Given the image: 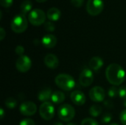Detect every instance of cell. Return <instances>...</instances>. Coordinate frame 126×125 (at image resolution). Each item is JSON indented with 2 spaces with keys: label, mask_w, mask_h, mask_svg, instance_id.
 <instances>
[{
  "label": "cell",
  "mask_w": 126,
  "mask_h": 125,
  "mask_svg": "<svg viewBox=\"0 0 126 125\" xmlns=\"http://www.w3.org/2000/svg\"><path fill=\"white\" fill-rule=\"evenodd\" d=\"M106 77L109 83L114 86H118L125 81L126 71L120 65L111 63L106 68Z\"/></svg>",
  "instance_id": "6da1fadb"
},
{
  "label": "cell",
  "mask_w": 126,
  "mask_h": 125,
  "mask_svg": "<svg viewBox=\"0 0 126 125\" xmlns=\"http://www.w3.org/2000/svg\"><path fill=\"white\" fill-rule=\"evenodd\" d=\"M56 85L63 91H71L75 87V80L72 76L67 74H60L55 78Z\"/></svg>",
  "instance_id": "7a4b0ae2"
},
{
  "label": "cell",
  "mask_w": 126,
  "mask_h": 125,
  "mask_svg": "<svg viewBox=\"0 0 126 125\" xmlns=\"http://www.w3.org/2000/svg\"><path fill=\"white\" fill-rule=\"evenodd\" d=\"M28 27V21L24 15H16L11 21V29L16 33L24 32Z\"/></svg>",
  "instance_id": "3957f363"
},
{
  "label": "cell",
  "mask_w": 126,
  "mask_h": 125,
  "mask_svg": "<svg viewBox=\"0 0 126 125\" xmlns=\"http://www.w3.org/2000/svg\"><path fill=\"white\" fill-rule=\"evenodd\" d=\"M58 115L61 121L69 122L74 119L75 116V110L71 105L64 104L59 108Z\"/></svg>",
  "instance_id": "277c9868"
},
{
  "label": "cell",
  "mask_w": 126,
  "mask_h": 125,
  "mask_svg": "<svg viewBox=\"0 0 126 125\" xmlns=\"http://www.w3.org/2000/svg\"><path fill=\"white\" fill-rule=\"evenodd\" d=\"M46 14L41 9H34L28 15V20L33 26H40L45 23Z\"/></svg>",
  "instance_id": "5b68a950"
},
{
  "label": "cell",
  "mask_w": 126,
  "mask_h": 125,
  "mask_svg": "<svg viewBox=\"0 0 126 125\" xmlns=\"http://www.w3.org/2000/svg\"><path fill=\"white\" fill-rule=\"evenodd\" d=\"M104 8L103 0H88L86 4V11L92 16H96L100 14Z\"/></svg>",
  "instance_id": "8992f818"
},
{
  "label": "cell",
  "mask_w": 126,
  "mask_h": 125,
  "mask_svg": "<svg viewBox=\"0 0 126 125\" xmlns=\"http://www.w3.org/2000/svg\"><path fill=\"white\" fill-rule=\"evenodd\" d=\"M39 114L41 118L46 121L51 120L55 115V108L49 102H43L39 108Z\"/></svg>",
  "instance_id": "52a82bcc"
},
{
  "label": "cell",
  "mask_w": 126,
  "mask_h": 125,
  "mask_svg": "<svg viewBox=\"0 0 126 125\" xmlns=\"http://www.w3.org/2000/svg\"><path fill=\"white\" fill-rule=\"evenodd\" d=\"M32 66V61L31 59L27 55H21L20 56L16 62V69L21 72L25 73L27 72Z\"/></svg>",
  "instance_id": "ba28073f"
},
{
  "label": "cell",
  "mask_w": 126,
  "mask_h": 125,
  "mask_svg": "<svg viewBox=\"0 0 126 125\" xmlns=\"http://www.w3.org/2000/svg\"><path fill=\"white\" fill-rule=\"evenodd\" d=\"M94 81V73L92 69H84L80 76H79V83L83 87L90 86Z\"/></svg>",
  "instance_id": "9c48e42d"
},
{
  "label": "cell",
  "mask_w": 126,
  "mask_h": 125,
  "mask_svg": "<svg viewBox=\"0 0 126 125\" xmlns=\"http://www.w3.org/2000/svg\"><path fill=\"white\" fill-rule=\"evenodd\" d=\"M89 97L94 102L104 101L106 98V91L100 86H94L89 91Z\"/></svg>",
  "instance_id": "30bf717a"
},
{
  "label": "cell",
  "mask_w": 126,
  "mask_h": 125,
  "mask_svg": "<svg viewBox=\"0 0 126 125\" xmlns=\"http://www.w3.org/2000/svg\"><path fill=\"white\" fill-rule=\"evenodd\" d=\"M37 111L36 105L30 101H26L21 103V105L19 107V111L20 113L26 116H33Z\"/></svg>",
  "instance_id": "8fae6325"
},
{
  "label": "cell",
  "mask_w": 126,
  "mask_h": 125,
  "mask_svg": "<svg viewBox=\"0 0 126 125\" xmlns=\"http://www.w3.org/2000/svg\"><path fill=\"white\" fill-rule=\"evenodd\" d=\"M70 99L75 105H78V106H81L84 105L86 101L85 94L82 91H78V90H75L71 93Z\"/></svg>",
  "instance_id": "7c38bea8"
},
{
  "label": "cell",
  "mask_w": 126,
  "mask_h": 125,
  "mask_svg": "<svg viewBox=\"0 0 126 125\" xmlns=\"http://www.w3.org/2000/svg\"><path fill=\"white\" fill-rule=\"evenodd\" d=\"M44 63L47 67H48L51 69H55L59 65V60L56 55H55L54 54L49 53L45 56Z\"/></svg>",
  "instance_id": "4fadbf2b"
},
{
  "label": "cell",
  "mask_w": 126,
  "mask_h": 125,
  "mask_svg": "<svg viewBox=\"0 0 126 125\" xmlns=\"http://www.w3.org/2000/svg\"><path fill=\"white\" fill-rule=\"evenodd\" d=\"M41 43L45 48L52 49L55 46L57 43V38L55 35L52 34H47L42 38Z\"/></svg>",
  "instance_id": "5bb4252c"
},
{
  "label": "cell",
  "mask_w": 126,
  "mask_h": 125,
  "mask_svg": "<svg viewBox=\"0 0 126 125\" xmlns=\"http://www.w3.org/2000/svg\"><path fill=\"white\" fill-rule=\"evenodd\" d=\"M103 60L100 57H93L89 63V67L92 71H98L103 66Z\"/></svg>",
  "instance_id": "9a60e30c"
},
{
  "label": "cell",
  "mask_w": 126,
  "mask_h": 125,
  "mask_svg": "<svg viewBox=\"0 0 126 125\" xmlns=\"http://www.w3.org/2000/svg\"><path fill=\"white\" fill-rule=\"evenodd\" d=\"M61 13L57 7H51L47 13V16L50 21H57L61 18Z\"/></svg>",
  "instance_id": "2e32d148"
},
{
  "label": "cell",
  "mask_w": 126,
  "mask_h": 125,
  "mask_svg": "<svg viewBox=\"0 0 126 125\" xmlns=\"http://www.w3.org/2000/svg\"><path fill=\"white\" fill-rule=\"evenodd\" d=\"M52 94V91L50 88H46L42 90H41L38 94V99L39 101L45 102H47L48 99H51Z\"/></svg>",
  "instance_id": "e0dca14e"
},
{
  "label": "cell",
  "mask_w": 126,
  "mask_h": 125,
  "mask_svg": "<svg viewBox=\"0 0 126 125\" xmlns=\"http://www.w3.org/2000/svg\"><path fill=\"white\" fill-rule=\"evenodd\" d=\"M65 94L60 91H55L52 93L51 97V100L55 104H61L65 100Z\"/></svg>",
  "instance_id": "ac0fdd59"
},
{
  "label": "cell",
  "mask_w": 126,
  "mask_h": 125,
  "mask_svg": "<svg viewBox=\"0 0 126 125\" xmlns=\"http://www.w3.org/2000/svg\"><path fill=\"white\" fill-rule=\"evenodd\" d=\"M32 4L31 1L24 0L21 4V7H20L21 8V14L25 15L29 12L30 13L32 11Z\"/></svg>",
  "instance_id": "d6986e66"
},
{
  "label": "cell",
  "mask_w": 126,
  "mask_h": 125,
  "mask_svg": "<svg viewBox=\"0 0 126 125\" xmlns=\"http://www.w3.org/2000/svg\"><path fill=\"white\" fill-rule=\"evenodd\" d=\"M89 114L93 116V117H97L99 116L101 113H102V108L97 105H94L91 106V108L89 110Z\"/></svg>",
  "instance_id": "ffe728a7"
},
{
  "label": "cell",
  "mask_w": 126,
  "mask_h": 125,
  "mask_svg": "<svg viewBox=\"0 0 126 125\" xmlns=\"http://www.w3.org/2000/svg\"><path fill=\"white\" fill-rule=\"evenodd\" d=\"M5 106L9 108V109H13L15 108L17 105H18V102L16 99H14L13 97H8L6 100H5Z\"/></svg>",
  "instance_id": "44dd1931"
},
{
  "label": "cell",
  "mask_w": 126,
  "mask_h": 125,
  "mask_svg": "<svg viewBox=\"0 0 126 125\" xmlns=\"http://www.w3.org/2000/svg\"><path fill=\"white\" fill-rule=\"evenodd\" d=\"M108 95L111 98H114L119 95V89L116 86L111 87L108 91Z\"/></svg>",
  "instance_id": "7402d4cb"
},
{
  "label": "cell",
  "mask_w": 126,
  "mask_h": 125,
  "mask_svg": "<svg viewBox=\"0 0 126 125\" xmlns=\"http://www.w3.org/2000/svg\"><path fill=\"white\" fill-rule=\"evenodd\" d=\"M113 118V116L111 113H106L103 116H102V119H101V122L103 124H109L110 123V122L111 121Z\"/></svg>",
  "instance_id": "603a6c76"
},
{
  "label": "cell",
  "mask_w": 126,
  "mask_h": 125,
  "mask_svg": "<svg viewBox=\"0 0 126 125\" xmlns=\"http://www.w3.org/2000/svg\"><path fill=\"white\" fill-rule=\"evenodd\" d=\"M81 125H99L98 122L92 118H86L81 122Z\"/></svg>",
  "instance_id": "cb8c5ba5"
},
{
  "label": "cell",
  "mask_w": 126,
  "mask_h": 125,
  "mask_svg": "<svg viewBox=\"0 0 126 125\" xmlns=\"http://www.w3.org/2000/svg\"><path fill=\"white\" fill-rule=\"evenodd\" d=\"M44 29L48 32H53V31H55V24H53V22L47 21L44 23Z\"/></svg>",
  "instance_id": "d4e9b609"
},
{
  "label": "cell",
  "mask_w": 126,
  "mask_h": 125,
  "mask_svg": "<svg viewBox=\"0 0 126 125\" xmlns=\"http://www.w3.org/2000/svg\"><path fill=\"white\" fill-rule=\"evenodd\" d=\"M19 125H35V123L32 119L27 118V119L21 120Z\"/></svg>",
  "instance_id": "484cf974"
},
{
  "label": "cell",
  "mask_w": 126,
  "mask_h": 125,
  "mask_svg": "<svg viewBox=\"0 0 126 125\" xmlns=\"http://www.w3.org/2000/svg\"><path fill=\"white\" fill-rule=\"evenodd\" d=\"M13 0H0V4L4 7H10L13 4Z\"/></svg>",
  "instance_id": "4316f807"
},
{
  "label": "cell",
  "mask_w": 126,
  "mask_h": 125,
  "mask_svg": "<svg viewBox=\"0 0 126 125\" xmlns=\"http://www.w3.org/2000/svg\"><path fill=\"white\" fill-rule=\"evenodd\" d=\"M120 119L123 125H126V109L123 110L120 115Z\"/></svg>",
  "instance_id": "83f0119b"
},
{
  "label": "cell",
  "mask_w": 126,
  "mask_h": 125,
  "mask_svg": "<svg viewBox=\"0 0 126 125\" xmlns=\"http://www.w3.org/2000/svg\"><path fill=\"white\" fill-rule=\"evenodd\" d=\"M15 52L16 53L19 55V56H21V55H24V46H21V45H18L16 47V49H15Z\"/></svg>",
  "instance_id": "f1b7e54d"
},
{
  "label": "cell",
  "mask_w": 126,
  "mask_h": 125,
  "mask_svg": "<svg viewBox=\"0 0 126 125\" xmlns=\"http://www.w3.org/2000/svg\"><path fill=\"white\" fill-rule=\"evenodd\" d=\"M119 96L122 99L126 98V86H122L120 88H119Z\"/></svg>",
  "instance_id": "f546056e"
},
{
  "label": "cell",
  "mask_w": 126,
  "mask_h": 125,
  "mask_svg": "<svg viewBox=\"0 0 126 125\" xmlns=\"http://www.w3.org/2000/svg\"><path fill=\"white\" fill-rule=\"evenodd\" d=\"M84 0H70L72 4L76 7H80L82 6Z\"/></svg>",
  "instance_id": "4dcf8cb0"
},
{
  "label": "cell",
  "mask_w": 126,
  "mask_h": 125,
  "mask_svg": "<svg viewBox=\"0 0 126 125\" xmlns=\"http://www.w3.org/2000/svg\"><path fill=\"white\" fill-rule=\"evenodd\" d=\"M104 105L107 108H114V103L111 100L104 101Z\"/></svg>",
  "instance_id": "1f68e13d"
},
{
  "label": "cell",
  "mask_w": 126,
  "mask_h": 125,
  "mask_svg": "<svg viewBox=\"0 0 126 125\" xmlns=\"http://www.w3.org/2000/svg\"><path fill=\"white\" fill-rule=\"evenodd\" d=\"M5 36H6V32L4 31V29L3 27H1L0 28V40L3 41Z\"/></svg>",
  "instance_id": "d6a6232c"
},
{
  "label": "cell",
  "mask_w": 126,
  "mask_h": 125,
  "mask_svg": "<svg viewBox=\"0 0 126 125\" xmlns=\"http://www.w3.org/2000/svg\"><path fill=\"white\" fill-rule=\"evenodd\" d=\"M0 116H1V119H3L4 117V111L2 108H1L0 109Z\"/></svg>",
  "instance_id": "836d02e7"
},
{
  "label": "cell",
  "mask_w": 126,
  "mask_h": 125,
  "mask_svg": "<svg viewBox=\"0 0 126 125\" xmlns=\"http://www.w3.org/2000/svg\"><path fill=\"white\" fill-rule=\"evenodd\" d=\"M35 1H38V2H39V3H41V2H44V1H46L47 0H35Z\"/></svg>",
  "instance_id": "e575fe53"
},
{
  "label": "cell",
  "mask_w": 126,
  "mask_h": 125,
  "mask_svg": "<svg viewBox=\"0 0 126 125\" xmlns=\"http://www.w3.org/2000/svg\"><path fill=\"white\" fill-rule=\"evenodd\" d=\"M53 125H63L61 122H55Z\"/></svg>",
  "instance_id": "d590c367"
},
{
  "label": "cell",
  "mask_w": 126,
  "mask_h": 125,
  "mask_svg": "<svg viewBox=\"0 0 126 125\" xmlns=\"http://www.w3.org/2000/svg\"><path fill=\"white\" fill-rule=\"evenodd\" d=\"M123 100H124V101H123V105H124L125 107H126V99H124Z\"/></svg>",
  "instance_id": "8d00e7d4"
},
{
  "label": "cell",
  "mask_w": 126,
  "mask_h": 125,
  "mask_svg": "<svg viewBox=\"0 0 126 125\" xmlns=\"http://www.w3.org/2000/svg\"><path fill=\"white\" fill-rule=\"evenodd\" d=\"M66 125H77L75 123H73V122H71V123H69V124H67Z\"/></svg>",
  "instance_id": "74e56055"
},
{
  "label": "cell",
  "mask_w": 126,
  "mask_h": 125,
  "mask_svg": "<svg viewBox=\"0 0 126 125\" xmlns=\"http://www.w3.org/2000/svg\"><path fill=\"white\" fill-rule=\"evenodd\" d=\"M109 125H118L117 124H116V123H112V124H110Z\"/></svg>",
  "instance_id": "f35d334b"
}]
</instances>
